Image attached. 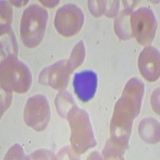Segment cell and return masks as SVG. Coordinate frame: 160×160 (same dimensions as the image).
<instances>
[{"label": "cell", "mask_w": 160, "mask_h": 160, "mask_svg": "<svg viewBox=\"0 0 160 160\" xmlns=\"http://www.w3.org/2000/svg\"><path fill=\"white\" fill-rule=\"evenodd\" d=\"M98 78L93 71H83L74 76L73 86L78 98L82 102H88L95 96Z\"/></svg>", "instance_id": "cell-3"}, {"label": "cell", "mask_w": 160, "mask_h": 160, "mask_svg": "<svg viewBox=\"0 0 160 160\" xmlns=\"http://www.w3.org/2000/svg\"><path fill=\"white\" fill-rule=\"evenodd\" d=\"M48 12L39 6L32 5L24 11L21 21V36L28 48L42 41L48 21Z\"/></svg>", "instance_id": "cell-1"}, {"label": "cell", "mask_w": 160, "mask_h": 160, "mask_svg": "<svg viewBox=\"0 0 160 160\" xmlns=\"http://www.w3.org/2000/svg\"><path fill=\"white\" fill-rule=\"evenodd\" d=\"M132 26L134 34L140 43L146 44L151 41L155 35V19L152 12L149 11L148 17H138L134 14L132 17Z\"/></svg>", "instance_id": "cell-4"}, {"label": "cell", "mask_w": 160, "mask_h": 160, "mask_svg": "<svg viewBox=\"0 0 160 160\" xmlns=\"http://www.w3.org/2000/svg\"><path fill=\"white\" fill-rule=\"evenodd\" d=\"M83 23V15L74 5H65L58 9L55 18V26L60 34L72 36L78 32Z\"/></svg>", "instance_id": "cell-2"}, {"label": "cell", "mask_w": 160, "mask_h": 160, "mask_svg": "<svg viewBox=\"0 0 160 160\" xmlns=\"http://www.w3.org/2000/svg\"><path fill=\"white\" fill-rule=\"evenodd\" d=\"M12 68H10L11 75V88L18 92H24L30 88L31 82V75L28 67L19 62H11Z\"/></svg>", "instance_id": "cell-5"}, {"label": "cell", "mask_w": 160, "mask_h": 160, "mask_svg": "<svg viewBox=\"0 0 160 160\" xmlns=\"http://www.w3.org/2000/svg\"><path fill=\"white\" fill-rule=\"evenodd\" d=\"M140 71L149 81H155L158 78V53L155 51L151 56V62H148L143 54H141L139 59Z\"/></svg>", "instance_id": "cell-6"}]
</instances>
